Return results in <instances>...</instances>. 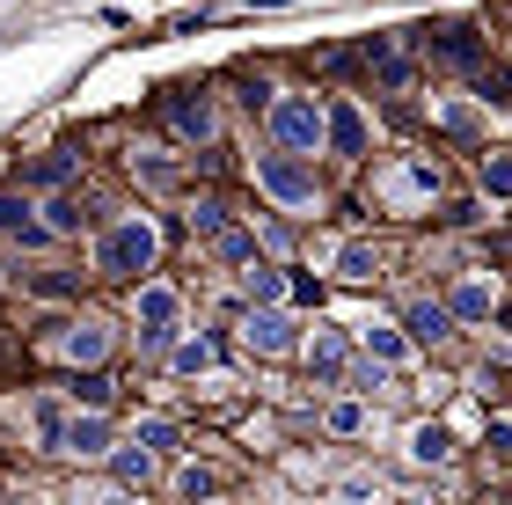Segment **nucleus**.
<instances>
[{
	"label": "nucleus",
	"mask_w": 512,
	"mask_h": 505,
	"mask_svg": "<svg viewBox=\"0 0 512 505\" xmlns=\"http://www.w3.org/2000/svg\"><path fill=\"white\" fill-rule=\"evenodd\" d=\"M169 118H176L183 140H205V132H213V110H205V103H169Z\"/></svg>",
	"instance_id": "9d476101"
},
{
	"label": "nucleus",
	"mask_w": 512,
	"mask_h": 505,
	"mask_svg": "<svg viewBox=\"0 0 512 505\" xmlns=\"http://www.w3.org/2000/svg\"><path fill=\"white\" fill-rule=\"evenodd\" d=\"M59 447H74V454H103V447H110V425H103V418H74Z\"/></svg>",
	"instance_id": "423d86ee"
},
{
	"label": "nucleus",
	"mask_w": 512,
	"mask_h": 505,
	"mask_svg": "<svg viewBox=\"0 0 512 505\" xmlns=\"http://www.w3.org/2000/svg\"><path fill=\"white\" fill-rule=\"evenodd\" d=\"M330 140H337V154H359V147H366V118H359L352 103H344L337 118H330Z\"/></svg>",
	"instance_id": "0eeeda50"
},
{
	"label": "nucleus",
	"mask_w": 512,
	"mask_h": 505,
	"mask_svg": "<svg viewBox=\"0 0 512 505\" xmlns=\"http://www.w3.org/2000/svg\"><path fill=\"white\" fill-rule=\"evenodd\" d=\"M22 213H30V205H15V198H0V235H15V227H22Z\"/></svg>",
	"instance_id": "b1692460"
},
{
	"label": "nucleus",
	"mask_w": 512,
	"mask_h": 505,
	"mask_svg": "<svg viewBox=\"0 0 512 505\" xmlns=\"http://www.w3.org/2000/svg\"><path fill=\"white\" fill-rule=\"evenodd\" d=\"M249 344H256V352H286L293 323H286V315H249Z\"/></svg>",
	"instance_id": "20e7f679"
},
{
	"label": "nucleus",
	"mask_w": 512,
	"mask_h": 505,
	"mask_svg": "<svg viewBox=\"0 0 512 505\" xmlns=\"http://www.w3.org/2000/svg\"><path fill=\"white\" fill-rule=\"evenodd\" d=\"M439 52L447 59H476V44H469V30H439Z\"/></svg>",
	"instance_id": "6ab92c4d"
},
{
	"label": "nucleus",
	"mask_w": 512,
	"mask_h": 505,
	"mask_svg": "<svg viewBox=\"0 0 512 505\" xmlns=\"http://www.w3.org/2000/svg\"><path fill=\"white\" fill-rule=\"evenodd\" d=\"M337 366H344V344H337V337H322V344H315V374H330V381H337Z\"/></svg>",
	"instance_id": "a211bd4d"
},
{
	"label": "nucleus",
	"mask_w": 512,
	"mask_h": 505,
	"mask_svg": "<svg viewBox=\"0 0 512 505\" xmlns=\"http://www.w3.org/2000/svg\"><path fill=\"white\" fill-rule=\"evenodd\" d=\"M74 403L103 410V403H110V381H103V374H81V381H74Z\"/></svg>",
	"instance_id": "2eb2a0df"
},
{
	"label": "nucleus",
	"mask_w": 512,
	"mask_h": 505,
	"mask_svg": "<svg viewBox=\"0 0 512 505\" xmlns=\"http://www.w3.org/2000/svg\"><path fill=\"white\" fill-rule=\"evenodd\" d=\"M103 344H110V330H103V323H74V337H66V359L96 366V359H103Z\"/></svg>",
	"instance_id": "39448f33"
},
{
	"label": "nucleus",
	"mask_w": 512,
	"mask_h": 505,
	"mask_svg": "<svg viewBox=\"0 0 512 505\" xmlns=\"http://www.w3.org/2000/svg\"><path fill=\"white\" fill-rule=\"evenodd\" d=\"M256 183H264L278 205H315V176L300 169L293 154H264V162H256Z\"/></svg>",
	"instance_id": "7ed1b4c3"
},
{
	"label": "nucleus",
	"mask_w": 512,
	"mask_h": 505,
	"mask_svg": "<svg viewBox=\"0 0 512 505\" xmlns=\"http://www.w3.org/2000/svg\"><path fill=\"white\" fill-rule=\"evenodd\" d=\"M410 337H417V344H439V337H447V308L417 301V308H410Z\"/></svg>",
	"instance_id": "1a4fd4ad"
},
{
	"label": "nucleus",
	"mask_w": 512,
	"mask_h": 505,
	"mask_svg": "<svg viewBox=\"0 0 512 505\" xmlns=\"http://www.w3.org/2000/svg\"><path fill=\"white\" fill-rule=\"evenodd\" d=\"M44 213H52V235H74V227H81V205L74 198H52Z\"/></svg>",
	"instance_id": "dca6fc26"
},
{
	"label": "nucleus",
	"mask_w": 512,
	"mask_h": 505,
	"mask_svg": "<svg viewBox=\"0 0 512 505\" xmlns=\"http://www.w3.org/2000/svg\"><path fill=\"white\" fill-rule=\"evenodd\" d=\"M213 359H220V352H213V344L198 337V344H183V352H176V374H205Z\"/></svg>",
	"instance_id": "4468645a"
},
{
	"label": "nucleus",
	"mask_w": 512,
	"mask_h": 505,
	"mask_svg": "<svg viewBox=\"0 0 512 505\" xmlns=\"http://www.w3.org/2000/svg\"><path fill=\"white\" fill-rule=\"evenodd\" d=\"M366 344H374V359H403V337L395 330H366Z\"/></svg>",
	"instance_id": "412c9836"
},
{
	"label": "nucleus",
	"mask_w": 512,
	"mask_h": 505,
	"mask_svg": "<svg viewBox=\"0 0 512 505\" xmlns=\"http://www.w3.org/2000/svg\"><path fill=\"white\" fill-rule=\"evenodd\" d=\"M330 425H337V432H359L366 418H359V403H337V410H330Z\"/></svg>",
	"instance_id": "5701e85b"
},
{
	"label": "nucleus",
	"mask_w": 512,
	"mask_h": 505,
	"mask_svg": "<svg viewBox=\"0 0 512 505\" xmlns=\"http://www.w3.org/2000/svg\"><path fill=\"white\" fill-rule=\"evenodd\" d=\"M154 264V227L147 220H118L103 235V271H118V279H132V271Z\"/></svg>",
	"instance_id": "f257e3e1"
},
{
	"label": "nucleus",
	"mask_w": 512,
	"mask_h": 505,
	"mask_svg": "<svg viewBox=\"0 0 512 505\" xmlns=\"http://www.w3.org/2000/svg\"><path fill=\"white\" fill-rule=\"evenodd\" d=\"M139 315H147V323L161 330V323L176 315V293H169V286H147V293H139Z\"/></svg>",
	"instance_id": "9b49d317"
},
{
	"label": "nucleus",
	"mask_w": 512,
	"mask_h": 505,
	"mask_svg": "<svg viewBox=\"0 0 512 505\" xmlns=\"http://www.w3.org/2000/svg\"><path fill=\"white\" fill-rule=\"evenodd\" d=\"M483 183H491L498 198H512V162H483Z\"/></svg>",
	"instance_id": "4be33fe9"
},
{
	"label": "nucleus",
	"mask_w": 512,
	"mask_h": 505,
	"mask_svg": "<svg viewBox=\"0 0 512 505\" xmlns=\"http://www.w3.org/2000/svg\"><path fill=\"white\" fill-rule=\"evenodd\" d=\"M249 293H256V301H278V293H286V279H278V271H264V264H256V271H249Z\"/></svg>",
	"instance_id": "f3484780"
},
{
	"label": "nucleus",
	"mask_w": 512,
	"mask_h": 505,
	"mask_svg": "<svg viewBox=\"0 0 512 505\" xmlns=\"http://www.w3.org/2000/svg\"><path fill=\"white\" fill-rule=\"evenodd\" d=\"M491 301H498L491 286H461L454 293V315H469V323H476V315H491Z\"/></svg>",
	"instance_id": "ddd939ff"
},
{
	"label": "nucleus",
	"mask_w": 512,
	"mask_h": 505,
	"mask_svg": "<svg viewBox=\"0 0 512 505\" xmlns=\"http://www.w3.org/2000/svg\"><path fill=\"white\" fill-rule=\"evenodd\" d=\"M271 132H278V147H300V154H308V147H322L330 118H322V110H315L308 96H286V103L271 110Z\"/></svg>",
	"instance_id": "f03ea898"
},
{
	"label": "nucleus",
	"mask_w": 512,
	"mask_h": 505,
	"mask_svg": "<svg viewBox=\"0 0 512 505\" xmlns=\"http://www.w3.org/2000/svg\"><path fill=\"white\" fill-rule=\"evenodd\" d=\"M410 454H417V462H447V454H454V432H447V425H417Z\"/></svg>",
	"instance_id": "6e6552de"
},
{
	"label": "nucleus",
	"mask_w": 512,
	"mask_h": 505,
	"mask_svg": "<svg viewBox=\"0 0 512 505\" xmlns=\"http://www.w3.org/2000/svg\"><path fill=\"white\" fill-rule=\"evenodd\" d=\"M139 447H176V425H161V418H147V425H139Z\"/></svg>",
	"instance_id": "aec40b11"
},
{
	"label": "nucleus",
	"mask_w": 512,
	"mask_h": 505,
	"mask_svg": "<svg viewBox=\"0 0 512 505\" xmlns=\"http://www.w3.org/2000/svg\"><path fill=\"white\" fill-rule=\"evenodd\" d=\"M337 271H344V279H374V249H366V242H344Z\"/></svg>",
	"instance_id": "f8f14e48"
}]
</instances>
